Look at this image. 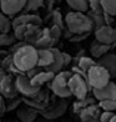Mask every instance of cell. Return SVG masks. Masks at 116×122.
Returning <instances> with one entry per match:
<instances>
[{"mask_svg":"<svg viewBox=\"0 0 116 122\" xmlns=\"http://www.w3.org/2000/svg\"><path fill=\"white\" fill-rule=\"evenodd\" d=\"M13 62L21 72H26L27 70L37 65V49L30 44H24L19 49H16L11 54Z\"/></svg>","mask_w":116,"mask_h":122,"instance_id":"1","label":"cell"},{"mask_svg":"<svg viewBox=\"0 0 116 122\" xmlns=\"http://www.w3.org/2000/svg\"><path fill=\"white\" fill-rule=\"evenodd\" d=\"M64 24L73 34H86V32H91L94 29L92 21L86 13L74 11V10L66 14Z\"/></svg>","mask_w":116,"mask_h":122,"instance_id":"2","label":"cell"},{"mask_svg":"<svg viewBox=\"0 0 116 122\" xmlns=\"http://www.w3.org/2000/svg\"><path fill=\"white\" fill-rule=\"evenodd\" d=\"M86 80L92 90V88H100L105 86L107 82L111 81V76L104 66L96 62L86 71Z\"/></svg>","mask_w":116,"mask_h":122,"instance_id":"3","label":"cell"},{"mask_svg":"<svg viewBox=\"0 0 116 122\" xmlns=\"http://www.w3.org/2000/svg\"><path fill=\"white\" fill-rule=\"evenodd\" d=\"M70 76H71V71H63V70L54 75L49 87H50V90L56 97H61V98L71 97V92L68 86V81Z\"/></svg>","mask_w":116,"mask_h":122,"instance_id":"4","label":"cell"},{"mask_svg":"<svg viewBox=\"0 0 116 122\" xmlns=\"http://www.w3.org/2000/svg\"><path fill=\"white\" fill-rule=\"evenodd\" d=\"M68 86L71 92V96H74L76 100L85 98L89 91H91L85 77H82L81 75H77V74H73V72H71V76L69 77Z\"/></svg>","mask_w":116,"mask_h":122,"instance_id":"5","label":"cell"},{"mask_svg":"<svg viewBox=\"0 0 116 122\" xmlns=\"http://www.w3.org/2000/svg\"><path fill=\"white\" fill-rule=\"evenodd\" d=\"M66 110H68V102H66V100L59 97L58 100L54 98V101L51 103L49 102L46 105V107L44 110H41L39 113H40L42 117L53 121V120H56L59 117H61V116L66 112Z\"/></svg>","mask_w":116,"mask_h":122,"instance_id":"6","label":"cell"},{"mask_svg":"<svg viewBox=\"0 0 116 122\" xmlns=\"http://www.w3.org/2000/svg\"><path fill=\"white\" fill-rule=\"evenodd\" d=\"M15 86L18 93L23 95V97H34L41 90L40 86H34L30 82V79L25 75V72L15 76Z\"/></svg>","mask_w":116,"mask_h":122,"instance_id":"7","label":"cell"},{"mask_svg":"<svg viewBox=\"0 0 116 122\" xmlns=\"http://www.w3.org/2000/svg\"><path fill=\"white\" fill-rule=\"evenodd\" d=\"M0 95L8 100H11L18 96V90L15 86V76L13 74H6L0 80Z\"/></svg>","mask_w":116,"mask_h":122,"instance_id":"8","label":"cell"},{"mask_svg":"<svg viewBox=\"0 0 116 122\" xmlns=\"http://www.w3.org/2000/svg\"><path fill=\"white\" fill-rule=\"evenodd\" d=\"M95 40L111 46L116 40V29L111 25H102L95 30Z\"/></svg>","mask_w":116,"mask_h":122,"instance_id":"9","label":"cell"},{"mask_svg":"<svg viewBox=\"0 0 116 122\" xmlns=\"http://www.w3.org/2000/svg\"><path fill=\"white\" fill-rule=\"evenodd\" d=\"M25 0H0V11L8 16H15L24 10Z\"/></svg>","mask_w":116,"mask_h":122,"instance_id":"10","label":"cell"},{"mask_svg":"<svg viewBox=\"0 0 116 122\" xmlns=\"http://www.w3.org/2000/svg\"><path fill=\"white\" fill-rule=\"evenodd\" d=\"M92 95L97 101H102V100H112L116 98V84L112 81L107 82L105 86L100 88H92Z\"/></svg>","mask_w":116,"mask_h":122,"instance_id":"11","label":"cell"},{"mask_svg":"<svg viewBox=\"0 0 116 122\" xmlns=\"http://www.w3.org/2000/svg\"><path fill=\"white\" fill-rule=\"evenodd\" d=\"M100 112H101V108L99 107V105L92 103L80 110L77 115H79V117L82 122H99Z\"/></svg>","mask_w":116,"mask_h":122,"instance_id":"12","label":"cell"},{"mask_svg":"<svg viewBox=\"0 0 116 122\" xmlns=\"http://www.w3.org/2000/svg\"><path fill=\"white\" fill-rule=\"evenodd\" d=\"M39 116V112L32 107L24 103V106H20L16 108V117L20 122H32Z\"/></svg>","mask_w":116,"mask_h":122,"instance_id":"13","label":"cell"},{"mask_svg":"<svg viewBox=\"0 0 116 122\" xmlns=\"http://www.w3.org/2000/svg\"><path fill=\"white\" fill-rule=\"evenodd\" d=\"M97 64H100L101 66H104L107 70V72L110 74L111 79L116 77V55L115 54H105L101 57H99V60L96 61Z\"/></svg>","mask_w":116,"mask_h":122,"instance_id":"14","label":"cell"},{"mask_svg":"<svg viewBox=\"0 0 116 122\" xmlns=\"http://www.w3.org/2000/svg\"><path fill=\"white\" fill-rule=\"evenodd\" d=\"M42 20L39 15L31 14V13H23L21 15L16 16L11 20V26L21 25V24H34V25H41Z\"/></svg>","mask_w":116,"mask_h":122,"instance_id":"15","label":"cell"},{"mask_svg":"<svg viewBox=\"0 0 116 122\" xmlns=\"http://www.w3.org/2000/svg\"><path fill=\"white\" fill-rule=\"evenodd\" d=\"M55 44L56 42L53 40L50 32H49V27H45V29H41V32H40V35H39L37 40L35 41L34 46L36 49H50L55 45Z\"/></svg>","mask_w":116,"mask_h":122,"instance_id":"16","label":"cell"},{"mask_svg":"<svg viewBox=\"0 0 116 122\" xmlns=\"http://www.w3.org/2000/svg\"><path fill=\"white\" fill-rule=\"evenodd\" d=\"M51 49V51L54 54V61H53V64L50 66H47V67H45L44 70H46V71H51V72L54 74H56L59 72V71H61L65 66H64V59H63V51H60L59 49L56 47H50Z\"/></svg>","mask_w":116,"mask_h":122,"instance_id":"17","label":"cell"},{"mask_svg":"<svg viewBox=\"0 0 116 122\" xmlns=\"http://www.w3.org/2000/svg\"><path fill=\"white\" fill-rule=\"evenodd\" d=\"M54 61V54L51 49H37V65L41 67H47Z\"/></svg>","mask_w":116,"mask_h":122,"instance_id":"18","label":"cell"},{"mask_svg":"<svg viewBox=\"0 0 116 122\" xmlns=\"http://www.w3.org/2000/svg\"><path fill=\"white\" fill-rule=\"evenodd\" d=\"M41 32L40 25H34V24H27L26 26V31L24 34V39L23 41H25L26 44H30V45H34L35 41L37 40L39 35Z\"/></svg>","mask_w":116,"mask_h":122,"instance_id":"19","label":"cell"},{"mask_svg":"<svg viewBox=\"0 0 116 122\" xmlns=\"http://www.w3.org/2000/svg\"><path fill=\"white\" fill-rule=\"evenodd\" d=\"M54 72H51V71H46V70H42L40 71L39 74H36L35 76H32L30 79V82L34 86H40L42 87V85L47 84V82H50L53 80L54 77Z\"/></svg>","mask_w":116,"mask_h":122,"instance_id":"20","label":"cell"},{"mask_svg":"<svg viewBox=\"0 0 116 122\" xmlns=\"http://www.w3.org/2000/svg\"><path fill=\"white\" fill-rule=\"evenodd\" d=\"M110 49H111L110 45H106V44L99 42L97 40H95L91 44V46H90V52L92 55V57L99 59V57H101L102 55L107 54L110 51Z\"/></svg>","mask_w":116,"mask_h":122,"instance_id":"21","label":"cell"},{"mask_svg":"<svg viewBox=\"0 0 116 122\" xmlns=\"http://www.w3.org/2000/svg\"><path fill=\"white\" fill-rule=\"evenodd\" d=\"M66 3L74 11L86 13L89 10V1L87 0H66Z\"/></svg>","mask_w":116,"mask_h":122,"instance_id":"22","label":"cell"},{"mask_svg":"<svg viewBox=\"0 0 116 122\" xmlns=\"http://www.w3.org/2000/svg\"><path fill=\"white\" fill-rule=\"evenodd\" d=\"M86 14H87V16L90 18V20L92 21V27H94V30H96V29H99L100 26L105 25L102 13H95V11H92V10H87Z\"/></svg>","mask_w":116,"mask_h":122,"instance_id":"23","label":"cell"},{"mask_svg":"<svg viewBox=\"0 0 116 122\" xmlns=\"http://www.w3.org/2000/svg\"><path fill=\"white\" fill-rule=\"evenodd\" d=\"M95 97H85V98H81V100H77V101L73 105V111L75 113H79V111L80 110H82L84 107H86V106H89V105H92V103H95Z\"/></svg>","mask_w":116,"mask_h":122,"instance_id":"24","label":"cell"},{"mask_svg":"<svg viewBox=\"0 0 116 122\" xmlns=\"http://www.w3.org/2000/svg\"><path fill=\"white\" fill-rule=\"evenodd\" d=\"M44 4V0H25V6H24V13H32L39 10Z\"/></svg>","mask_w":116,"mask_h":122,"instance_id":"25","label":"cell"},{"mask_svg":"<svg viewBox=\"0 0 116 122\" xmlns=\"http://www.w3.org/2000/svg\"><path fill=\"white\" fill-rule=\"evenodd\" d=\"M101 8L104 13L116 16V0H101Z\"/></svg>","mask_w":116,"mask_h":122,"instance_id":"26","label":"cell"},{"mask_svg":"<svg viewBox=\"0 0 116 122\" xmlns=\"http://www.w3.org/2000/svg\"><path fill=\"white\" fill-rule=\"evenodd\" d=\"M11 29V20L9 19L8 15L0 11V32H10Z\"/></svg>","mask_w":116,"mask_h":122,"instance_id":"27","label":"cell"},{"mask_svg":"<svg viewBox=\"0 0 116 122\" xmlns=\"http://www.w3.org/2000/svg\"><path fill=\"white\" fill-rule=\"evenodd\" d=\"M94 64H96V61L92 60L89 56H80V57H77V66H79L80 69H82L84 71H87Z\"/></svg>","mask_w":116,"mask_h":122,"instance_id":"28","label":"cell"},{"mask_svg":"<svg viewBox=\"0 0 116 122\" xmlns=\"http://www.w3.org/2000/svg\"><path fill=\"white\" fill-rule=\"evenodd\" d=\"M16 39L10 32H0V46H11Z\"/></svg>","mask_w":116,"mask_h":122,"instance_id":"29","label":"cell"},{"mask_svg":"<svg viewBox=\"0 0 116 122\" xmlns=\"http://www.w3.org/2000/svg\"><path fill=\"white\" fill-rule=\"evenodd\" d=\"M99 107H100L101 110H104V111H111V112H115L116 111V98L99 101Z\"/></svg>","mask_w":116,"mask_h":122,"instance_id":"30","label":"cell"},{"mask_svg":"<svg viewBox=\"0 0 116 122\" xmlns=\"http://www.w3.org/2000/svg\"><path fill=\"white\" fill-rule=\"evenodd\" d=\"M49 32H50L53 40H54L55 42H58V41L60 40V37L63 36V27H60V26L56 25V24H53L50 27H49Z\"/></svg>","mask_w":116,"mask_h":122,"instance_id":"31","label":"cell"},{"mask_svg":"<svg viewBox=\"0 0 116 122\" xmlns=\"http://www.w3.org/2000/svg\"><path fill=\"white\" fill-rule=\"evenodd\" d=\"M26 26L27 24H21V25H16L13 27V32H14V36L16 40H19V41H23V39H24V34H25V31H26Z\"/></svg>","mask_w":116,"mask_h":122,"instance_id":"32","label":"cell"},{"mask_svg":"<svg viewBox=\"0 0 116 122\" xmlns=\"http://www.w3.org/2000/svg\"><path fill=\"white\" fill-rule=\"evenodd\" d=\"M51 19H53V24H56L60 27L65 26L64 20H63V15H61V13H60L59 10H54L53 14H51Z\"/></svg>","mask_w":116,"mask_h":122,"instance_id":"33","label":"cell"},{"mask_svg":"<svg viewBox=\"0 0 116 122\" xmlns=\"http://www.w3.org/2000/svg\"><path fill=\"white\" fill-rule=\"evenodd\" d=\"M89 10L95 13H104L101 8V0H89Z\"/></svg>","mask_w":116,"mask_h":122,"instance_id":"34","label":"cell"},{"mask_svg":"<svg viewBox=\"0 0 116 122\" xmlns=\"http://www.w3.org/2000/svg\"><path fill=\"white\" fill-rule=\"evenodd\" d=\"M23 103V97H19V98H16L14 97V100L11 98V102H10L8 106H6V111H13V110H16L20 105Z\"/></svg>","mask_w":116,"mask_h":122,"instance_id":"35","label":"cell"},{"mask_svg":"<svg viewBox=\"0 0 116 122\" xmlns=\"http://www.w3.org/2000/svg\"><path fill=\"white\" fill-rule=\"evenodd\" d=\"M114 116V112L111 111H102L100 112V116H99V122H109V120Z\"/></svg>","mask_w":116,"mask_h":122,"instance_id":"36","label":"cell"},{"mask_svg":"<svg viewBox=\"0 0 116 122\" xmlns=\"http://www.w3.org/2000/svg\"><path fill=\"white\" fill-rule=\"evenodd\" d=\"M44 70V67H41V66H39V65H36V66H34V67H31L30 70H27L26 72H25V75L29 77V79H31L32 76H35L36 74H39L40 71H42Z\"/></svg>","mask_w":116,"mask_h":122,"instance_id":"37","label":"cell"},{"mask_svg":"<svg viewBox=\"0 0 116 122\" xmlns=\"http://www.w3.org/2000/svg\"><path fill=\"white\" fill-rule=\"evenodd\" d=\"M89 35H90V32H86V34H74L69 40L71 42H79V41H82L84 39H86Z\"/></svg>","mask_w":116,"mask_h":122,"instance_id":"38","label":"cell"},{"mask_svg":"<svg viewBox=\"0 0 116 122\" xmlns=\"http://www.w3.org/2000/svg\"><path fill=\"white\" fill-rule=\"evenodd\" d=\"M102 16H104V21H105V25H112L114 24V18L115 16L112 15H110L107 13H102Z\"/></svg>","mask_w":116,"mask_h":122,"instance_id":"39","label":"cell"},{"mask_svg":"<svg viewBox=\"0 0 116 122\" xmlns=\"http://www.w3.org/2000/svg\"><path fill=\"white\" fill-rule=\"evenodd\" d=\"M71 71V72H73V74H77V75H81L82 77H85V79H86V71H84V70H82V69H80L79 67V66H73V69H71L70 70ZM87 81V80H86Z\"/></svg>","mask_w":116,"mask_h":122,"instance_id":"40","label":"cell"},{"mask_svg":"<svg viewBox=\"0 0 116 122\" xmlns=\"http://www.w3.org/2000/svg\"><path fill=\"white\" fill-rule=\"evenodd\" d=\"M63 59H64V66L70 65V62L73 61V57H71L69 54H66V52H63Z\"/></svg>","mask_w":116,"mask_h":122,"instance_id":"41","label":"cell"},{"mask_svg":"<svg viewBox=\"0 0 116 122\" xmlns=\"http://www.w3.org/2000/svg\"><path fill=\"white\" fill-rule=\"evenodd\" d=\"M32 122H53V121L51 120H47V118H45V117H42V116H41V118H37L36 117Z\"/></svg>","mask_w":116,"mask_h":122,"instance_id":"42","label":"cell"},{"mask_svg":"<svg viewBox=\"0 0 116 122\" xmlns=\"http://www.w3.org/2000/svg\"><path fill=\"white\" fill-rule=\"evenodd\" d=\"M6 74H8V71H6V70L3 69V67H0V80H1L3 77H4L5 75H6Z\"/></svg>","mask_w":116,"mask_h":122,"instance_id":"43","label":"cell"},{"mask_svg":"<svg viewBox=\"0 0 116 122\" xmlns=\"http://www.w3.org/2000/svg\"><path fill=\"white\" fill-rule=\"evenodd\" d=\"M4 103H5V102H4V97H3L1 95H0V107H1Z\"/></svg>","mask_w":116,"mask_h":122,"instance_id":"44","label":"cell"},{"mask_svg":"<svg viewBox=\"0 0 116 122\" xmlns=\"http://www.w3.org/2000/svg\"><path fill=\"white\" fill-rule=\"evenodd\" d=\"M109 122H116V115H114L112 117H111V118L109 120Z\"/></svg>","mask_w":116,"mask_h":122,"instance_id":"45","label":"cell"},{"mask_svg":"<svg viewBox=\"0 0 116 122\" xmlns=\"http://www.w3.org/2000/svg\"><path fill=\"white\" fill-rule=\"evenodd\" d=\"M1 122H13V121H3V120H1Z\"/></svg>","mask_w":116,"mask_h":122,"instance_id":"46","label":"cell"},{"mask_svg":"<svg viewBox=\"0 0 116 122\" xmlns=\"http://www.w3.org/2000/svg\"><path fill=\"white\" fill-rule=\"evenodd\" d=\"M0 122H1V120H0Z\"/></svg>","mask_w":116,"mask_h":122,"instance_id":"47","label":"cell"},{"mask_svg":"<svg viewBox=\"0 0 116 122\" xmlns=\"http://www.w3.org/2000/svg\"><path fill=\"white\" fill-rule=\"evenodd\" d=\"M87 1H89V0H87Z\"/></svg>","mask_w":116,"mask_h":122,"instance_id":"48","label":"cell"},{"mask_svg":"<svg viewBox=\"0 0 116 122\" xmlns=\"http://www.w3.org/2000/svg\"><path fill=\"white\" fill-rule=\"evenodd\" d=\"M115 84H116V82H115Z\"/></svg>","mask_w":116,"mask_h":122,"instance_id":"49","label":"cell"}]
</instances>
